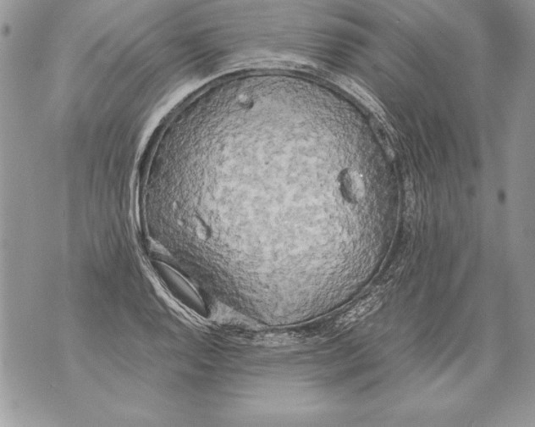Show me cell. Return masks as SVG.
<instances>
[{"label": "cell", "instance_id": "6da1fadb", "mask_svg": "<svg viewBox=\"0 0 535 427\" xmlns=\"http://www.w3.org/2000/svg\"><path fill=\"white\" fill-rule=\"evenodd\" d=\"M381 304V297L378 296H372L368 297L359 304L356 305L354 308L347 311L346 313L339 318L336 322H334V328L336 330H343L344 328H347L351 325L359 322L364 317H367L368 315L372 313L374 310H377L378 307Z\"/></svg>", "mask_w": 535, "mask_h": 427}, {"label": "cell", "instance_id": "7a4b0ae2", "mask_svg": "<svg viewBox=\"0 0 535 427\" xmlns=\"http://www.w3.org/2000/svg\"><path fill=\"white\" fill-rule=\"evenodd\" d=\"M342 192L349 201L358 203L364 197L365 189L362 177L358 173L349 171L342 176Z\"/></svg>", "mask_w": 535, "mask_h": 427}]
</instances>
